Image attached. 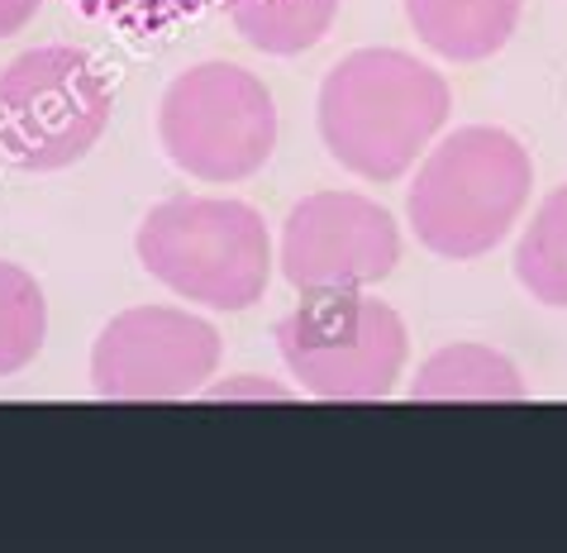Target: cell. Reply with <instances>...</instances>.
<instances>
[{"instance_id":"cell-9","label":"cell","mask_w":567,"mask_h":553,"mask_svg":"<svg viewBox=\"0 0 567 553\" xmlns=\"http://www.w3.org/2000/svg\"><path fill=\"white\" fill-rule=\"evenodd\" d=\"M405 20L439 58L482 62L511 43L519 0H405Z\"/></svg>"},{"instance_id":"cell-6","label":"cell","mask_w":567,"mask_h":553,"mask_svg":"<svg viewBox=\"0 0 567 553\" xmlns=\"http://www.w3.org/2000/svg\"><path fill=\"white\" fill-rule=\"evenodd\" d=\"M287 368L320 401H382L405 368V320L377 296L315 291L272 329Z\"/></svg>"},{"instance_id":"cell-2","label":"cell","mask_w":567,"mask_h":553,"mask_svg":"<svg viewBox=\"0 0 567 553\" xmlns=\"http://www.w3.org/2000/svg\"><path fill=\"white\" fill-rule=\"evenodd\" d=\"M534 186V163L519 139L496 124H463L415 172L405 192L415 239L439 258L467 263L511 234Z\"/></svg>"},{"instance_id":"cell-5","label":"cell","mask_w":567,"mask_h":553,"mask_svg":"<svg viewBox=\"0 0 567 553\" xmlns=\"http://www.w3.org/2000/svg\"><path fill=\"white\" fill-rule=\"evenodd\" d=\"M157 139L186 177L244 182L277 149L272 91L234 62H196L163 91Z\"/></svg>"},{"instance_id":"cell-3","label":"cell","mask_w":567,"mask_h":553,"mask_svg":"<svg viewBox=\"0 0 567 553\" xmlns=\"http://www.w3.org/2000/svg\"><path fill=\"white\" fill-rule=\"evenodd\" d=\"M138 263L182 301L248 310L272 281V239L254 205L225 196H172L138 225Z\"/></svg>"},{"instance_id":"cell-1","label":"cell","mask_w":567,"mask_h":553,"mask_svg":"<svg viewBox=\"0 0 567 553\" xmlns=\"http://www.w3.org/2000/svg\"><path fill=\"white\" fill-rule=\"evenodd\" d=\"M449 120V82L401 49H358L320 82V139L362 182H396Z\"/></svg>"},{"instance_id":"cell-11","label":"cell","mask_w":567,"mask_h":553,"mask_svg":"<svg viewBox=\"0 0 567 553\" xmlns=\"http://www.w3.org/2000/svg\"><path fill=\"white\" fill-rule=\"evenodd\" d=\"M339 14V0H234L229 24L258 53L296 58L315 49Z\"/></svg>"},{"instance_id":"cell-12","label":"cell","mask_w":567,"mask_h":553,"mask_svg":"<svg viewBox=\"0 0 567 553\" xmlns=\"http://www.w3.org/2000/svg\"><path fill=\"white\" fill-rule=\"evenodd\" d=\"M515 277L539 306L567 310V186L548 192L515 244Z\"/></svg>"},{"instance_id":"cell-7","label":"cell","mask_w":567,"mask_h":553,"mask_svg":"<svg viewBox=\"0 0 567 553\" xmlns=\"http://www.w3.org/2000/svg\"><path fill=\"white\" fill-rule=\"evenodd\" d=\"M215 325L177 306H134L101 329L91 349V382L105 401H186L210 387L219 368Z\"/></svg>"},{"instance_id":"cell-8","label":"cell","mask_w":567,"mask_h":553,"mask_svg":"<svg viewBox=\"0 0 567 553\" xmlns=\"http://www.w3.org/2000/svg\"><path fill=\"white\" fill-rule=\"evenodd\" d=\"M277 263L301 296L377 287L401 263V229L386 205L358 192H315L291 205Z\"/></svg>"},{"instance_id":"cell-10","label":"cell","mask_w":567,"mask_h":553,"mask_svg":"<svg viewBox=\"0 0 567 553\" xmlns=\"http://www.w3.org/2000/svg\"><path fill=\"white\" fill-rule=\"evenodd\" d=\"M411 401H525V377L501 349L449 344L424 358L411 382Z\"/></svg>"},{"instance_id":"cell-15","label":"cell","mask_w":567,"mask_h":553,"mask_svg":"<svg viewBox=\"0 0 567 553\" xmlns=\"http://www.w3.org/2000/svg\"><path fill=\"white\" fill-rule=\"evenodd\" d=\"M200 397H210V401H229V397H272V401H287L291 391H287V387L262 382V377H244V382H219V387H206Z\"/></svg>"},{"instance_id":"cell-4","label":"cell","mask_w":567,"mask_h":553,"mask_svg":"<svg viewBox=\"0 0 567 553\" xmlns=\"http://www.w3.org/2000/svg\"><path fill=\"white\" fill-rule=\"evenodd\" d=\"M115 91L86 49L49 43L0 72V153L24 172H62L101 144Z\"/></svg>"},{"instance_id":"cell-16","label":"cell","mask_w":567,"mask_h":553,"mask_svg":"<svg viewBox=\"0 0 567 553\" xmlns=\"http://www.w3.org/2000/svg\"><path fill=\"white\" fill-rule=\"evenodd\" d=\"M43 0H0V39H10V34H20V29L34 20Z\"/></svg>"},{"instance_id":"cell-13","label":"cell","mask_w":567,"mask_h":553,"mask_svg":"<svg viewBox=\"0 0 567 553\" xmlns=\"http://www.w3.org/2000/svg\"><path fill=\"white\" fill-rule=\"evenodd\" d=\"M49 339V301L34 273L0 258V377L29 368Z\"/></svg>"},{"instance_id":"cell-14","label":"cell","mask_w":567,"mask_h":553,"mask_svg":"<svg viewBox=\"0 0 567 553\" xmlns=\"http://www.w3.org/2000/svg\"><path fill=\"white\" fill-rule=\"evenodd\" d=\"M72 6L91 14V20L124 29V34H163V29L196 20L206 10H219V6L229 10L234 0H72Z\"/></svg>"}]
</instances>
